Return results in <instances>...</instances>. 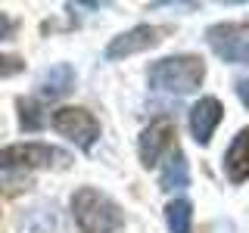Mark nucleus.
<instances>
[{
    "mask_svg": "<svg viewBox=\"0 0 249 233\" xmlns=\"http://www.w3.org/2000/svg\"><path fill=\"white\" fill-rule=\"evenodd\" d=\"M72 215L81 233H122L124 212L97 186H81L72 196Z\"/></svg>",
    "mask_w": 249,
    "mask_h": 233,
    "instance_id": "1",
    "label": "nucleus"
},
{
    "mask_svg": "<svg viewBox=\"0 0 249 233\" xmlns=\"http://www.w3.org/2000/svg\"><path fill=\"white\" fill-rule=\"evenodd\" d=\"M150 87L153 90H165V93H193L199 90L202 78H206V62L193 53H181V56H165L159 62H153L150 72Z\"/></svg>",
    "mask_w": 249,
    "mask_h": 233,
    "instance_id": "2",
    "label": "nucleus"
},
{
    "mask_svg": "<svg viewBox=\"0 0 249 233\" xmlns=\"http://www.w3.org/2000/svg\"><path fill=\"white\" fill-rule=\"evenodd\" d=\"M69 152L56 150L50 143H13L0 150V171H31V168H53L66 165Z\"/></svg>",
    "mask_w": 249,
    "mask_h": 233,
    "instance_id": "3",
    "label": "nucleus"
},
{
    "mask_svg": "<svg viewBox=\"0 0 249 233\" xmlns=\"http://www.w3.org/2000/svg\"><path fill=\"white\" fill-rule=\"evenodd\" d=\"M50 124L56 134H62L66 140H72L78 150H90L100 140V121L93 118L90 109L84 106H59L50 115Z\"/></svg>",
    "mask_w": 249,
    "mask_h": 233,
    "instance_id": "4",
    "label": "nucleus"
},
{
    "mask_svg": "<svg viewBox=\"0 0 249 233\" xmlns=\"http://www.w3.org/2000/svg\"><path fill=\"white\" fill-rule=\"evenodd\" d=\"M206 41L224 62H249V22H218L206 31Z\"/></svg>",
    "mask_w": 249,
    "mask_h": 233,
    "instance_id": "5",
    "label": "nucleus"
},
{
    "mask_svg": "<svg viewBox=\"0 0 249 233\" xmlns=\"http://www.w3.org/2000/svg\"><path fill=\"white\" fill-rule=\"evenodd\" d=\"M175 146V121L171 118H156L150 128H143V134L137 140V152H140V165L143 168H156V162L162 155H171Z\"/></svg>",
    "mask_w": 249,
    "mask_h": 233,
    "instance_id": "6",
    "label": "nucleus"
},
{
    "mask_svg": "<svg viewBox=\"0 0 249 233\" xmlns=\"http://www.w3.org/2000/svg\"><path fill=\"white\" fill-rule=\"evenodd\" d=\"M162 34H165V28L134 25L131 31H122V34H115L112 41H109L106 59H124V56H131V53H143V50H150V47L162 44Z\"/></svg>",
    "mask_w": 249,
    "mask_h": 233,
    "instance_id": "7",
    "label": "nucleus"
},
{
    "mask_svg": "<svg viewBox=\"0 0 249 233\" xmlns=\"http://www.w3.org/2000/svg\"><path fill=\"white\" fill-rule=\"evenodd\" d=\"M221 115H224V106H221V100H215V97H202L199 103L190 109V134L199 146H206L209 140H212L215 128L221 124Z\"/></svg>",
    "mask_w": 249,
    "mask_h": 233,
    "instance_id": "8",
    "label": "nucleus"
},
{
    "mask_svg": "<svg viewBox=\"0 0 249 233\" xmlns=\"http://www.w3.org/2000/svg\"><path fill=\"white\" fill-rule=\"evenodd\" d=\"M224 174L231 177V183L249 181V128H243L231 140L228 152H224Z\"/></svg>",
    "mask_w": 249,
    "mask_h": 233,
    "instance_id": "9",
    "label": "nucleus"
},
{
    "mask_svg": "<svg viewBox=\"0 0 249 233\" xmlns=\"http://www.w3.org/2000/svg\"><path fill=\"white\" fill-rule=\"evenodd\" d=\"M37 87H41V97H50V100L66 97V93L75 87V72H72V66H69V62H59V66L47 68V72L41 75V81H37Z\"/></svg>",
    "mask_w": 249,
    "mask_h": 233,
    "instance_id": "10",
    "label": "nucleus"
},
{
    "mask_svg": "<svg viewBox=\"0 0 249 233\" xmlns=\"http://www.w3.org/2000/svg\"><path fill=\"white\" fill-rule=\"evenodd\" d=\"M187 183H190V168H187L184 152L175 150V152L168 155V162H165V168H162V174H159V186H162L165 193H171V190H184Z\"/></svg>",
    "mask_w": 249,
    "mask_h": 233,
    "instance_id": "11",
    "label": "nucleus"
},
{
    "mask_svg": "<svg viewBox=\"0 0 249 233\" xmlns=\"http://www.w3.org/2000/svg\"><path fill=\"white\" fill-rule=\"evenodd\" d=\"M19 233H56V208L53 205H35L19 221Z\"/></svg>",
    "mask_w": 249,
    "mask_h": 233,
    "instance_id": "12",
    "label": "nucleus"
},
{
    "mask_svg": "<svg viewBox=\"0 0 249 233\" xmlns=\"http://www.w3.org/2000/svg\"><path fill=\"white\" fill-rule=\"evenodd\" d=\"M165 221L171 233H193V205L187 199H171L165 208Z\"/></svg>",
    "mask_w": 249,
    "mask_h": 233,
    "instance_id": "13",
    "label": "nucleus"
},
{
    "mask_svg": "<svg viewBox=\"0 0 249 233\" xmlns=\"http://www.w3.org/2000/svg\"><path fill=\"white\" fill-rule=\"evenodd\" d=\"M19 124L25 131H41L44 128V115H41V106L35 100H19Z\"/></svg>",
    "mask_w": 249,
    "mask_h": 233,
    "instance_id": "14",
    "label": "nucleus"
},
{
    "mask_svg": "<svg viewBox=\"0 0 249 233\" xmlns=\"http://www.w3.org/2000/svg\"><path fill=\"white\" fill-rule=\"evenodd\" d=\"M19 72H25V59L13 56V53H0V78H13Z\"/></svg>",
    "mask_w": 249,
    "mask_h": 233,
    "instance_id": "15",
    "label": "nucleus"
},
{
    "mask_svg": "<svg viewBox=\"0 0 249 233\" xmlns=\"http://www.w3.org/2000/svg\"><path fill=\"white\" fill-rule=\"evenodd\" d=\"M237 97L243 100V106L249 109V78H240L237 81Z\"/></svg>",
    "mask_w": 249,
    "mask_h": 233,
    "instance_id": "16",
    "label": "nucleus"
}]
</instances>
